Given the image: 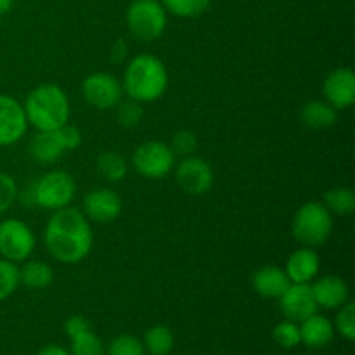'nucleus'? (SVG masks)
Here are the masks:
<instances>
[{
    "mask_svg": "<svg viewBox=\"0 0 355 355\" xmlns=\"http://www.w3.org/2000/svg\"><path fill=\"white\" fill-rule=\"evenodd\" d=\"M44 243L52 259L61 263H78L92 250L94 236L90 220L76 208L55 210L44 231Z\"/></svg>",
    "mask_w": 355,
    "mask_h": 355,
    "instance_id": "f257e3e1",
    "label": "nucleus"
},
{
    "mask_svg": "<svg viewBox=\"0 0 355 355\" xmlns=\"http://www.w3.org/2000/svg\"><path fill=\"white\" fill-rule=\"evenodd\" d=\"M121 87L130 99L153 103L165 94L168 87V71L156 55L139 54L125 68Z\"/></svg>",
    "mask_w": 355,
    "mask_h": 355,
    "instance_id": "f03ea898",
    "label": "nucleus"
},
{
    "mask_svg": "<svg viewBox=\"0 0 355 355\" xmlns=\"http://www.w3.org/2000/svg\"><path fill=\"white\" fill-rule=\"evenodd\" d=\"M23 110L28 125L38 132H52L62 127L68 123L71 113L68 96L54 83H44L31 90L24 101Z\"/></svg>",
    "mask_w": 355,
    "mask_h": 355,
    "instance_id": "7ed1b4c3",
    "label": "nucleus"
},
{
    "mask_svg": "<svg viewBox=\"0 0 355 355\" xmlns=\"http://www.w3.org/2000/svg\"><path fill=\"white\" fill-rule=\"evenodd\" d=\"M291 231H293V238L300 245L309 246V248L321 246L331 236L333 215L322 203L309 201L302 205L295 214Z\"/></svg>",
    "mask_w": 355,
    "mask_h": 355,
    "instance_id": "20e7f679",
    "label": "nucleus"
},
{
    "mask_svg": "<svg viewBox=\"0 0 355 355\" xmlns=\"http://www.w3.org/2000/svg\"><path fill=\"white\" fill-rule=\"evenodd\" d=\"M33 186L35 207L45 210H61L71 205L76 194V182L71 173L64 170H52L42 175Z\"/></svg>",
    "mask_w": 355,
    "mask_h": 355,
    "instance_id": "39448f33",
    "label": "nucleus"
},
{
    "mask_svg": "<svg viewBox=\"0 0 355 355\" xmlns=\"http://www.w3.org/2000/svg\"><path fill=\"white\" fill-rule=\"evenodd\" d=\"M166 10L158 0H132L127 10L128 31L141 42H153L165 31Z\"/></svg>",
    "mask_w": 355,
    "mask_h": 355,
    "instance_id": "423d86ee",
    "label": "nucleus"
},
{
    "mask_svg": "<svg viewBox=\"0 0 355 355\" xmlns=\"http://www.w3.org/2000/svg\"><path fill=\"white\" fill-rule=\"evenodd\" d=\"M134 168L146 179H163L172 172L175 165V155L168 144L159 141H148L137 146L132 156Z\"/></svg>",
    "mask_w": 355,
    "mask_h": 355,
    "instance_id": "0eeeda50",
    "label": "nucleus"
},
{
    "mask_svg": "<svg viewBox=\"0 0 355 355\" xmlns=\"http://www.w3.org/2000/svg\"><path fill=\"white\" fill-rule=\"evenodd\" d=\"M35 234L24 222L9 218L0 224V255L17 263L30 259L35 250Z\"/></svg>",
    "mask_w": 355,
    "mask_h": 355,
    "instance_id": "6e6552de",
    "label": "nucleus"
},
{
    "mask_svg": "<svg viewBox=\"0 0 355 355\" xmlns=\"http://www.w3.org/2000/svg\"><path fill=\"white\" fill-rule=\"evenodd\" d=\"M82 94L87 103L96 110H111L116 107L123 97V87L111 73L97 71L83 80Z\"/></svg>",
    "mask_w": 355,
    "mask_h": 355,
    "instance_id": "1a4fd4ad",
    "label": "nucleus"
},
{
    "mask_svg": "<svg viewBox=\"0 0 355 355\" xmlns=\"http://www.w3.org/2000/svg\"><path fill=\"white\" fill-rule=\"evenodd\" d=\"M175 179L180 189L191 196H203L214 186V168L198 156H186L175 168Z\"/></svg>",
    "mask_w": 355,
    "mask_h": 355,
    "instance_id": "9d476101",
    "label": "nucleus"
},
{
    "mask_svg": "<svg viewBox=\"0 0 355 355\" xmlns=\"http://www.w3.org/2000/svg\"><path fill=\"white\" fill-rule=\"evenodd\" d=\"M121 208H123V201L120 194L107 187H97L83 198V215L90 222H97V224L113 222L121 214Z\"/></svg>",
    "mask_w": 355,
    "mask_h": 355,
    "instance_id": "9b49d317",
    "label": "nucleus"
},
{
    "mask_svg": "<svg viewBox=\"0 0 355 355\" xmlns=\"http://www.w3.org/2000/svg\"><path fill=\"white\" fill-rule=\"evenodd\" d=\"M26 130L28 120L23 104L14 97L0 94V148L16 144Z\"/></svg>",
    "mask_w": 355,
    "mask_h": 355,
    "instance_id": "f8f14e48",
    "label": "nucleus"
},
{
    "mask_svg": "<svg viewBox=\"0 0 355 355\" xmlns=\"http://www.w3.org/2000/svg\"><path fill=\"white\" fill-rule=\"evenodd\" d=\"M277 300H279V309L284 318L293 322H302L311 315L318 314V304L312 295L311 284L291 283L290 288Z\"/></svg>",
    "mask_w": 355,
    "mask_h": 355,
    "instance_id": "ddd939ff",
    "label": "nucleus"
},
{
    "mask_svg": "<svg viewBox=\"0 0 355 355\" xmlns=\"http://www.w3.org/2000/svg\"><path fill=\"white\" fill-rule=\"evenodd\" d=\"M322 94L336 111L350 107L355 103V73L347 66L333 69L322 83Z\"/></svg>",
    "mask_w": 355,
    "mask_h": 355,
    "instance_id": "4468645a",
    "label": "nucleus"
},
{
    "mask_svg": "<svg viewBox=\"0 0 355 355\" xmlns=\"http://www.w3.org/2000/svg\"><path fill=\"white\" fill-rule=\"evenodd\" d=\"M319 269H321V260H319L318 252L314 248L304 246L291 253L284 272L290 277L291 283L309 284L318 277Z\"/></svg>",
    "mask_w": 355,
    "mask_h": 355,
    "instance_id": "2eb2a0df",
    "label": "nucleus"
},
{
    "mask_svg": "<svg viewBox=\"0 0 355 355\" xmlns=\"http://www.w3.org/2000/svg\"><path fill=\"white\" fill-rule=\"evenodd\" d=\"M312 295L315 298L318 307L322 309H340L349 302V286L338 276H322L311 284Z\"/></svg>",
    "mask_w": 355,
    "mask_h": 355,
    "instance_id": "dca6fc26",
    "label": "nucleus"
},
{
    "mask_svg": "<svg viewBox=\"0 0 355 355\" xmlns=\"http://www.w3.org/2000/svg\"><path fill=\"white\" fill-rule=\"evenodd\" d=\"M253 290L263 298H279L290 288L291 281L284 269L276 266L260 267L252 277Z\"/></svg>",
    "mask_w": 355,
    "mask_h": 355,
    "instance_id": "f3484780",
    "label": "nucleus"
},
{
    "mask_svg": "<svg viewBox=\"0 0 355 355\" xmlns=\"http://www.w3.org/2000/svg\"><path fill=\"white\" fill-rule=\"evenodd\" d=\"M300 336L302 343H305L311 349H321L331 343L333 336H335V326L324 315L314 314L302 321L300 326Z\"/></svg>",
    "mask_w": 355,
    "mask_h": 355,
    "instance_id": "a211bd4d",
    "label": "nucleus"
},
{
    "mask_svg": "<svg viewBox=\"0 0 355 355\" xmlns=\"http://www.w3.org/2000/svg\"><path fill=\"white\" fill-rule=\"evenodd\" d=\"M300 120L305 127L322 130L329 128L338 120V111L326 101H309L300 111Z\"/></svg>",
    "mask_w": 355,
    "mask_h": 355,
    "instance_id": "6ab92c4d",
    "label": "nucleus"
},
{
    "mask_svg": "<svg viewBox=\"0 0 355 355\" xmlns=\"http://www.w3.org/2000/svg\"><path fill=\"white\" fill-rule=\"evenodd\" d=\"M61 142L55 137L54 130L52 132H38L31 137L30 141V155L35 162L42 163V165H49L54 163L64 155Z\"/></svg>",
    "mask_w": 355,
    "mask_h": 355,
    "instance_id": "aec40b11",
    "label": "nucleus"
},
{
    "mask_svg": "<svg viewBox=\"0 0 355 355\" xmlns=\"http://www.w3.org/2000/svg\"><path fill=\"white\" fill-rule=\"evenodd\" d=\"M54 281V270L49 263L30 260L19 269V283H23L28 290H44Z\"/></svg>",
    "mask_w": 355,
    "mask_h": 355,
    "instance_id": "412c9836",
    "label": "nucleus"
},
{
    "mask_svg": "<svg viewBox=\"0 0 355 355\" xmlns=\"http://www.w3.org/2000/svg\"><path fill=\"white\" fill-rule=\"evenodd\" d=\"M322 205L331 215H350L355 210V194L350 187H333L324 193Z\"/></svg>",
    "mask_w": 355,
    "mask_h": 355,
    "instance_id": "4be33fe9",
    "label": "nucleus"
},
{
    "mask_svg": "<svg viewBox=\"0 0 355 355\" xmlns=\"http://www.w3.org/2000/svg\"><path fill=\"white\" fill-rule=\"evenodd\" d=\"M97 172L110 182H120L127 177L128 163L120 153L106 151L97 158Z\"/></svg>",
    "mask_w": 355,
    "mask_h": 355,
    "instance_id": "5701e85b",
    "label": "nucleus"
},
{
    "mask_svg": "<svg viewBox=\"0 0 355 355\" xmlns=\"http://www.w3.org/2000/svg\"><path fill=\"white\" fill-rule=\"evenodd\" d=\"M173 333L168 326L156 324L149 328L144 335V349L153 355H166L173 349Z\"/></svg>",
    "mask_w": 355,
    "mask_h": 355,
    "instance_id": "b1692460",
    "label": "nucleus"
},
{
    "mask_svg": "<svg viewBox=\"0 0 355 355\" xmlns=\"http://www.w3.org/2000/svg\"><path fill=\"white\" fill-rule=\"evenodd\" d=\"M211 0H162L165 10L179 17H198L210 7Z\"/></svg>",
    "mask_w": 355,
    "mask_h": 355,
    "instance_id": "393cba45",
    "label": "nucleus"
},
{
    "mask_svg": "<svg viewBox=\"0 0 355 355\" xmlns=\"http://www.w3.org/2000/svg\"><path fill=\"white\" fill-rule=\"evenodd\" d=\"M142 118H144V107H142V103H139V101L128 97L127 101H120L116 104V120L121 127H137L142 121Z\"/></svg>",
    "mask_w": 355,
    "mask_h": 355,
    "instance_id": "a878e982",
    "label": "nucleus"
},
{
    "mask_svg": "<svg viewBox=\"0 0 355 355\" xmlns=\"http://www.w3.org/2000/svg\"><path fill=\"white\" fill-rule=\"evenodd\" d=\"M71 355H106L103 342L96 333H80L71 338Z\"/></svg>",
    "mask_w": 355,
    "mask_h": 355,
    "instance_id": "bb28decb",
    "label": "nucleus"
},
{
    "mask_svg": "<svg viewBox=\"0 0 355 355\" xmlns=\"http://www.w3.org/2000/svg\"><path fill=\"white\" fill-rule=\"evenodd\" d=\"M19 286V269L10 260H0V302L9 298Z\"/></svg>",
    "mask_w": 355,
    "mask_h": 355,
    "instance_id": "cd10ccee",
    "label": "nucleus"
},
{
    "mask_svg": "<svg viewBox=\"0 0 355 355\" xmlns=\"http://www.w3.org/2000/svg\"><path fill=\"white\" fill-rule=\"evenodd\" d=\"M272 336L274 340H276L277 345L283 347V349H295V347L302 343L300 326H298L297 322L290 321V319L279 322V324L274 328Z\"/></svg>",
    "mask_w": 355,
    "mask_h": 355,
    "instance_id": "c85d7f7f",
    "label": "nucleus"
},
{
    "mask_svg": "<svg viewBox=\"0 0 355 355\" xmlns=\"http://www.w3.org/2000/svg\"><path fill=\"white\" fill-rule=\"evenodd\" d=\"M144 343L139 342L135 336L120 335L111 340L107 347V355H144Z\"/></svg>",
    "mask_w": 355,
    "mask_h": 355,
    "instance_id": "c756f323",
    "label": "nucleus"
},
{
    "mask_svg": "<svg viewBox=\"0 0 355 355\" xmlns=\"http://www.w3.org/2000/svg\"><path fill=\"white\" fill-rule=\"evenodd\" d=\"M336 329L342 336H345L349 342L355 340V304L354 302H347L340 307L338 314H336L335 321Z\"/></svg>",
    "mask_w": 355,
    "mask_h": 355,
    "instance_id": "7c9ffc66",
    "label": "nucleus"
},
{
    "mask_svg": "<svg viewBox=\"0 0 355 355\" xmlns=\"http://www.w3.org/2000/svg\"><path fill=\"white\" fill-rule=\"evenodd\" d=\"M168 146L173 155L191 156L198 148V137L191 130H179L172 135V142Z\"/></svg>",
    "mask_w": 355,
    "mask_h": 355,
    "instance_id": "2f4dec72",
    "label": "nucleus"
},
{
    "mask_svg": "<svg viewBox=\"0 0 355 355\" xmlns=\"http://www.w3.org/2000/svg\"><path fill=\"white\" fill-rule=\"evenodd\" d=\"M17 184L9 173H0V214L9 210L17 200Z\"/></svg>",
    "mask_w": 355,
    "mask_h": 355,
    "instance_id": "473e14b6",
    "label": "nucleus"
},
{
    "mask_svg": "<svg viewBox=\"0 0 355 355\" xmlns=\"http://www.w3.org/2000/svg\"><path fill=\"white\" fill-rule=\"evenodd\" d=\"M54 134L55 137H58V141L61 142L64 151H73V149H76L82 144V132H80L75 125L64 123L62 127L55 128Z\"/></svg>",
    "mask_w": 355,
    "mask_h": 355,
    "instance_id": "72a5a7b5",
    "label": "nucleus"
},
{
    "mask_svg": "<svg viewBox=\"0 0 355 355\" xmlns=\"http://www.w3.org/2000/svg\"><path fill=\"white\" fill-rule=\"evenodd\" d=\"M90 329L89 319L83 318V315H71L68 321L64 322V331L68 333L69 338L80 335V333H85Z\"/></svg>",
    "mask_w": 355,
    "mask_h": 355,
    "instance_id": "f704fd0d",
    "label": "nucleus"
},
{
    "mask_svg": "<svg viewBox=\"0 0 355 355\" xmlns=\"http://www.w3.org/2000/svg\"><path fill=\"white\" fill-rule=\"evenodd\" d=\"M127 54H128L127 42H125L123 38H118V40L113 44V47H111V52H110L111 61H113L114 64H120V62L125 61Z\"/></svg>",
    "mask_w": 355,
    "mask_h": 355,
    "instance_id": "c9c22d12",
    "label": "nucleus"
},
{
    "mask_svg": "<svg viewBox=\"0 0 355 355\" xmlns=\"http://www.w3.org/2000/svg\"><path fill=\"white\" fill-rule=\"evenodd\" d=\"M38 355H69V354L59 345H47L38 352Z\"/></svg>",
    "mask_w": 355,
    "mask_h": 355,
    "instance_id": "e433bc0d",
    "label": "nucleus"
},
{
    "mask_svg": "<svg viewBox=\"0 0 355 355\" xmlns=\"http://www.w3.org/2000/svg\"><path fill=\"white\" fill-rule=\"evenodd\" d=\"M14 6V0H0V16L7 14Z\"/></svg>",
    "mask_w": 355,
    "mask_h": 355,
    "instance_id": "4c0bfd02",
    "label": "nucleus"
}]
</instances>
